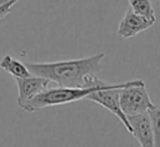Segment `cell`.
I'll list each match as a JSON object with an SVG mask.
<instances>
[{"instance_id":"6da1fadb","label":"cell","mask_w":160,"mask_h":147,"mask_svg":"<svg viewBox=\"0 0 160 147\" xmlns=\"http://www.w3.org/2000/svg\"><path fill=\"white\" fill-rule=\"evenodd\" d=\"M105 53H98L80 59L60 60L50 63L25 62L31 74L45 77L60 87H89V83L101 70V60Z\"/></svg>"},{"instance_id":"7a4b0ae2","label":"cell","mask_w":160,"mask_h":147,"mask_svg":"<svg viewBox=\"0 0 160 147\" xmlns=\"http://www.w3.org/2000/svg\"><path fill=\"white\" fill-rule=\"evenodd\" d=\"M104 80L96 77L94 79V85L91 87H60V85H52L48 89L40 92L39 94L34 95L30 101H28L21 108L26 112H36L46 107L52 106H61L71 102H76L80 99H85L91 92L101 88L104 85Z\"/></svg>"},{"instance_id":"3957f363","label":"cell","mask_w":160,"mask_h":147,"mask_svg":"<svg viewBox=\"0 0 160 147\" xmlns=\"http://www.w3.org/2000/svg\"><path fill=\"white\" fill-rule=\"evenodd\" d=\"M119 93L120 106L126 117L148 112L155 106L149 97L145 83L140 79L126 82V84L120 88Z\"/></svg>"},{"instance_id":"277c9868","label":"cell","mask_w":160,"mask_h":147,"mask_svg":"<svg viewBox=\"0 0 160 147\" xmlns=\"http://www.w3.org/2000/svg\"><path fill=\"white\" fill-rule=\"evenodd\" d=\"M126 84L125 83H120V84H109V83H104V85L94 92H91L85 99L95 102L100 106H102L104 108H106L108 111H110L116 118L120 119V122L124 124V127L126 128V131L131 134L132 133V128L129 123L128 117L125 116V113L121 109L120 106V88L124 87Z\"/></svg>"},{"instance_id":"5b68a950","label":"cell","mask_w":160,"mask_h":147,"mask_svg":"<svg viewBox=\"0 0 160 147\" xmlns=\"http://www.w3.org/2000/svg\"><path fill=\"white\" fill-rule=\"evenodd\" d=\"M18 85V106L21 108L28 101H30L34 95L39 94L40 92L48 89L49 87H52V84H55L52 80L45 78V77H40V75H35L31 74L29 77H22V78H14Z\"/></svg>"},{"instance_id":"8992f818","label":"cell","mask_w":160,"mask_h":147,"mask_svg":"<svg viewBox=\"0 0 160 147\" xmlns=\"http://www.w3.org/2000/svg\"><path fill=\"white\" fill-rule=\"evenodd\" d=\"M155 21H156V19L139 15L135 11H132L131 9H129V10H126L125 15L122 16V19L119 23L118 35L124 39L134 38L139 33L145 31L149 28H151L155 24Z\"/></svg>"},{"instance_id":"52a82bcc","label":"cell","mask_w":160,"mask_h":147,"mask_svg":"<svg viewBox=\"0 0 160 147\" xmlns=\"http://www.w3.org/2000/svg\"><path fill=\"white\" fill-rule=\"evenodd\" d=\"M129 123L132 128L131 136L142 147H154V132L151 127V121L148 112L128 116Z\"/></svg>"},{"instance_id":"ba28073f","label":"cell","mask_w":160,"mask_h":147,"mask_svg":"<svg viewBox=\"0 0 160 147\" xmlns=\"http://www.w3.org/2000/svg\"><path fill=\"white\" fill-rule=\"evenodd\" d=\"M0 68L11 74L14 78H22L31 75V72L25 63L12 58L10 54H5L0 60Z\"/></svg>"},{"instance_id":"9c48e42d","label":"cell","mask_w":160,"mask_h":147,"mask_svg":"<svg viewBox=\"0 0 160 147\" xmlns=\"http://www.w3.org/2000/svg\"><path fill=\"white\" fill-rule=\"evenodd\" d=\"M130 9L132 11H135L139 15L146 16V18H151V19H156L155 18V10L154 6L151 4V0H128Z\"/></svg>"},{"instance_id":"30bf717a","label":"cell","mask_w":160,"mask_h":147,"mask_svg":"<svg viewBox=\"0 0 160 147\" xmlns=\"http://www.w3.org/2000/svg\"><path fill=\"white\" fill-rule=\"evenodd\" d=\"M148 113L154 132V143L156 147H160V104H155L151 109L148 111Z\"/></svg>"},{"instance_id":"8fae6325","label":"cell","mask_w":160,"mask_h":147,"mask_svg":"<svg viewBox=\"0 0 160 147\" xmlns=\"http://www.w3.org/2000/svg\"><path fill=\"white\" fill-rule=\"evenodd\" d=\"M18 1H19V0H6L5 3H2V4L0 5V20L4 19V18L11 11L12 6H14Z\"/></svg>"},{"instance_id":"7c38bea8","label":"cell","mask_w":160,"mask_h":147,"mask_svg":"<svg viewBox=\"0 0 160 147\" xmlns=\"http://www.w3.org/2000/svg\"><path fill=\"white\" fill-rule=\"evenodd\" d=\"M5 1H6V0H0V5H1L2 3H5Z\"/></svg>"},{"instance_id":"4fadbf2b","label":"cell","mask_w":160,"mask_h":147,"mask_svg":"<svg viewBox=\"0 0 160 147\" xmlns=\"http://www.w3.org/2000/svg\"><path fill=\"white\" fill-rule=\"evenodd\" d=\"M159 1H160V0H159Z\"/></svg>"}]
</instances>
